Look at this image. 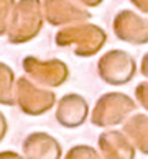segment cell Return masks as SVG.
<instances>
[{"label": "cell", "mask_w": 148, "mask_h": 159, "mask_svg": "<svg viewBox=\"0 0 148 159\" xmlns=\"http://www.w3.org/2000/svg\"><path fill=\"white\" fill-rule=\"evenodd\" d=\"M135 108H137V103L133 98L122 92H109L97 100L92 110L91 121L99 128L115 126L125 121L135 111Z\"/></svg>", "instance_id": "2"}, {"label": "cell", "mask_w": 148, "mask_h": 159, "mask_svg": "<svg viewBox=\"0 0 148 159\" xmlns=\"http://www.w3.org/2000/svg\"><path fill=\"white\" fill-rule=\"evenodd\" d=\"M112 26L120 41L128 44L148 43V16H141L132 10H122L115 15Z\"/></svg>", "instance_id": "4"}, {"label": "cell", "mask_w": 148, "mask_h": 159, "mask_svg": "<svg viewBox=\"0 0 148 159\" xmlns=\"http://www.w3.org/2000/svg\"><path fill=\"white\" fill-rule=\"evenodd\" d=\"M78 2L81 5H84V7H99L104 0H78Z\"/></svg>", "instance_id": "14"}, {"label": "cell", "mask_w": 148, "mask_h": 159, "mask_svg": "<svg viewBox=\"0 0 148 159\" xmlns=\"http://www.w3.org/2000/svg\"><path fill=\"white\" fill-rule=\"evenodd\" d=\"M25 67L31 70L35 75H38L41 80H45L50 85H61L68 79L69 70L63 61H48V62H38L36 59H26Z\"/></svg>", "instance_id": "9"}, {"label": "cell", "mask_w": 148, "mask_h": 159, "mask_svg": "<svg viewBox=\"0 0 148 159\" xmlns=\"http://www.w3.org/2000/svg\"><path fill=\"white\" fill-rule=\"evenodd\" d=\"M107 41V33L100 26L92 23H74L63 28L56 34V43L59 46H73L74 54L81 57H91L104 48Z\"/></svg>", "instance_id": "1"}, {"label": "cell", "mask_w": 148, "mask_h": 159, "mask_svg": "<svg viewBox=\"0 0 148 159\" xmlns=\"http://www.w3.org/2000/svg\"><path fill=\"white\" fill-rule=\"evenodd\" d=\"M99 77L110 85L128 84L137 72V62L133 56L122 49H112L97 62Z\"/></svg>", "instance_id": "3"}, {"label": "cell", "mask_w": 148, "mask_h": 159, "mask_svg": "<svg viewBox=\"0 0 148 159\" xmlns=\"http://www.w3.org/2000/svg\"><path fill=\"white\" fill-rule=\"evenodd\" d=\"M141 74L148 79V52L143 56V59H141Z\"/></svg>", "instance_id": "15"}, {"label": "cell", "mask_w": 148, "mask_h": 159, "mask_svg": "<svg viewBox=\"0 0 148 159\" xmlns=\"http://www.w3.org/2000/svg\"><path fill=\"white\" fill-rule=\"evenodd\" d=\"M123 133L133 143L137 149L143 154H148V116L146 115H132L123 125Z\"/></svg>", "instance_id": "10"}, {"label": "cell", "mask_w": 148, "mask_h": 159, "mask_svg": "<svg viewBox=\"0 0 148 159\" xmlns=\"http://www.w3.org/2000/svg\"><path fill=\"white\" fill-rule=\"evenodd\" d=\"M133 5H135V8H138L141 13H146L148 15V0H130Z\"/></svg>", "instance_id": "13"}, {"label": "cell", "mask_w": 148, "mask_h": 159, "mask_svg": "<svg viewBox=\"0 0 148 159\" xmlns=\"http://www.w3.org/2000/svg\"><path fill=\"white\" fill-rule=\"evenodd\" d=\"M46 16L51 25H74L91 20V11L78 0H45Z\"/></svg>", "instance_id": "5"}, {"label": "cell", "mask_w": 148, "mask_h": 159, "mask_svg": "<svg viewBox=\"0 0 148 159\" xmlns=\"http://www.w3.org/2000/svg\"><path fill=\"white\" fill-rule=\"evenodd\" d=\"M99 151L104 159H135V146L118 129L104 131L99 136Z\"/></svg>", "instance_id": "7"}, {"label": "cell", "mask_w": 148, "mask_h": 159, "mask_svg": "<svg viewBox=\"0 0 148 159\" xmlns=\"http://www.w3.org/2000/svg\"><path fill=\"white\" fill-rule=\"evenodd\" d=\"M66 159H104V157H100L99 152L94 148H91V146L79 144V146H74V148L68 152Z\"/></svg>", "instance_id": "11"}, {"label": "cell", "mask_w": 148, "mask_h": 159, "mask_svg": "<svg viewBox=\"0 0 148 159\" xmlns=\"http://www.w3.org/2000/svg\"><path fill=\"white\" fill-rule=\"evenodd\" d=\"M87 115H89V105L84 97L78 95V93H69V95L61 98L58 108V121L63 126L68 128L81 126L86 121Z\"/></svg>", "instance_id": "8"}, {"label": "cell", "mask_w": 148, "mask_h": 159, "mask_svg": "<svg viewBox=\"0 0 148 159\" xmlns=\"http://www.w3.org/2000/svg\"><path fill=\"white\" fill-rule=\"evenodd\" d=\"M41 15H40V2L38 0H21L18 7V18L15 28L10 34L12 41H25L33 38L40 31Z\"/></svg>", "instance_id": "6"}, {"label": "cell", "mask_w": 148, "mask_h": 159, "mask_svg": "<svg viewBox=\"0 0 148 159\" xmlns=\"http://www.w3.org/2000/svg\"><path fill=\"white\" fill-rule=\"evenodd\" d=\"M135 97H137V102L143 107L145 110H148V82H141L137 85L135 89Z\"/></svg>", "instance_id": "12"}]
</instances>
